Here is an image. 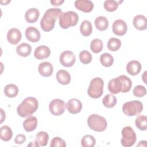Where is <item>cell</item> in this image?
Wrapping results in <instances>:
<instances>
[{
  "label": "cell",
  "mask_w": 147,
  "mask_h": 147,
  "mask_svg": "<svg viewBox=\"0 0 147 147\" xmlns=\"http://www.w3.org/2000/svg\"><path fill=\"white\" fill-rule=\"evenodd\" d=\"M131 86L132 83L130 78L126 75H120L109 82L108 90L113 94L121 92L126 93L130 90Z\"/></svg>",
  "instance_id": "6da1fadb"
},
{
  "label": "cell",
  "mask_w": 147,
  "mask_h": 147,
  "mask_svg": "<svg viewBox=\"0 0 147 147\" xmlns=\"http://www.w3.org/2000/svg\"><path fill=\"white\" fill-rule=\"evenodd\" d=\"M62 11L59 8H51L48 9L44 14L40 21V26L45 32L52 30L54 27L55 22L58 17L62 13Z\"/></svg>",
  "instance_id": "7a4b0ae2"
},
{
  "label": "cell",
  "mask_w": 147,
  "mask_h": 147,
  "mask_svg": "<svg viewBox=\"0 0 147 147\" xmlns=\"http://www.w3.org/2000/svg\"><path fill=\"white\" fill-rule=\"evenodd\" d=\"M38 103L34 97L26 98L17 107L18 114L23 118L27 117L33 114L38 109Z\"/></svg>",
  "instance_id": "3957f363"
},
{
  "label": "cell",
  "mask_w": 147,
  "mask_h": 147,
  "mask_svg": "<svg viewBox=\"0 0 147 147\" xmlns=\"http://www.w3.org/2000/svg\"><path fill=\"white\" fill-rule=\"evenodd\" d=\"M78 21V14L73 11L62 13L59 17V25L63 29H68L69 27L75 26Z\"/></svg>",
  "instance_id": "277c9868"
},
{
  "label": "cell",
  "mask_w": 147,
  "mask_h": 147,
  "mask_svg": "<svg viewBox=\"0 0 147 147\" xmlns=\"http://www.w3.org/2000/svg\"><path fill=\"white\" fill-rule=\"evenodd\" d=\"M87 125L91 130L101 132L106 130L107 123L103 117L94 114L90 115L88 117Z\"/></svg>",
  "instance_id": "5b68a950"
},
{
  "label": "cell",
  "mask_w": 147,
  "mask_h": 147,
  "mask_svg": "<svg viewBox=\"0 0 147 147\" xmlns=\"http://www.w3.org/2000/svg\"><path fill=\"white\" fill-rule=\"evenodd\" d=\"M104 82L100 78H95L90 82L87 93L92 98H100L103 92Z\"/></svg>",
  "instance_id": "8992f818"
},
{
  "label": "cell",
  "mask_w": 147,
  "mask_h": 147,
  "mask_svg": "<svg viewBox=\"0 0 147 147\" xmlns=\"http://www.w3.org/2000/svg\"><path fill=\"white\" fill-rule=\"evenodd\" d=\"M143 110L142 103L137 100L125 103L122 106V111L127 116L137 115Z\"/></svg>",
  "instance_id": "52a82bcc"
},
{
  "label": "cell",
  "mask_w": 147,
  "mask_h": 147,
  "mask_svg": "<svg viewBox=\"0 0 147 147\" xmlns=\"http://www.w3.org/2000/svg\"><path fill=\"white\" fill-rule=\"evenodd\" d=\"M121 144L124 147L132 146L136 141V134L133 129L129 126L124 127L121 131Z\"/></svg>",
  "instance_id": "ba28073f"
},
{
  "label": "cell",
  "mask_w": 147,
  "mask_h": 147,
  "mask_svg": "<svg viewBox=\"0 0 147 147\" xmlns=\"http://www.w3.org/2000/svg\"><path fill=\"white\" fill-rule=\"evenodd\" d=\"M65 104L64 102L60 99H53L49 105V111L54 115H60L65 111Z\"/></svg>",
  "instance_id": "9c48e42d"
},
{
  "label": "cell",
  "mask_w": 147,
  "mask_h": 147,
  "mask_svg": "<svg viewBox=\"0 0 147 147\" xmlns=\"http://www.w3.org/2000/svg\"><path fill=\"white\" fill-rule=\"evenodd\" d=\"M59 60L63 66L65 67H71L75 64L76 57L72 51H64L60 54Z\"/></svg>",
  "instance_id": "30bf717a"
},
{
  "label": "cell",
  "mask_w": 147,
  "mask_h": 147,
  "mask_svg": "<svg viewBox=\"0 0 147 147\" xmlns=\"http://www.w3.org/2000/svg\"><path fill=\"white\" fill-rule=\"evenodd\" d=\"M112 29L113 33L117 36H123L127 32V24L122 20H117L113 24Z\"/></svg>",
  "instance_id": "8fae6325"
},
{
  "label": "cell",
  "mask_w": 147,
  "mask_h": 147,
  "mask_svg": "<svg viewBox=\"0 0 147 147\" xmlns=\"http://www.w3.org/2000/svg\"><path fill=\"white\" fill-rule=\"evenodd\" d=\"M66 108L69 113L72 114L79 113L82 109V103L78 99L72 98L69 99L66 103Z\"/></svg>",
  "instance_id": "7c38bea8"
},
{
  "label": "cell",
  "mask_w": 147,
  "mask_h": 147,
  "mask_svg": "<svg viewBox=\"0 0 147 147\" xmlns=\"http://www.w3.org/2000/svg\"><path fill=\"white\" fill-rule=\"evenodd\" d=\"M75 6L78 10L84 13L91 12L94 8V3L89 0H76L75 1Z\"/></svg>",
  "instance_id": "4fadbf2b"
},
{
  "label": "cell",
  "mask_w": 147,
  "mask_h": 147,
  "mask_svg": "<svg viewBox=\"0 0 147 147\" xmlns=\"http://www.w3.org/2000/svg\"><path fill=\"white\" fill-rule=\"evenodd\" d=\"M25 34L28 40L32 42H36L40 40V33L39 30L35 27L29 26L27 28Z\"/></svg>",
  "instance_id": "5bb4252c"
},
{
  "label": "cell",
  "mask_w": 147,
  "mask_h": 147,
  "mask_svg": "<svg viewBox=\"0 0 147 147\" xmlns=\"http://www.w3.org/2000/svg\"><path fill=\"white\" fill-rule=\"evenodd\" d=\"M21 33L20 30L17 28L10 29L7 33V41L13 45L18 44L21 39Z\"/></svg>",
  "instance_id": "9a60e30c"
},
{
  "label": "cell",
  "mask_w": 147,
  "mask_h": 147,
  "mask_svg": "<svg viewBox=\"0 0 147 147\" xmlns=\"http://www.w3.org/2000/svg\"><path fill=\"white\" fill-rule=\"evenodd\" d=\"M38 71L39 74L44 77H49L53 74V67L52 64L48 61H44L38 65Z\"/></svg>",
  "instance_id": "2e32d148"
},
{
  "label": "cell",
  "mask_w": 147,
  "mask_h": 147,
  "mask_svg": "<svg viewBox=\"0 0 147 147\" xmlns=\"http://www.w3.org/2000/svg\"><path fill=\"white\" fill-rule=\"evenodd\" d=\"M51 55L50 49L45 45H40L37 47L34 52V56L38 60H43L48 58Z\"/></svg>",
  "instance_id": "e0dca14e"
},
{
  "label": "cell",
  "mask_w": 147,
  "mask_h": 147,
  "mask_svg": "<svg viewBox=\"0 0 147 147\" xmlns=\"http://www.w3.org/2000/svg\"><path fill=\"white\" fill-rule=\"evenodd\" d=\"M134 28L139 30H144L147 28L146 18L141 14L136 16L133 20Z\"/></svg>",
  "instance_id": "ac0fdd59"
},
{
  "label": "cell",
  "mask_w": 147,
  "mask_h": 147,
  "mask_svg": "<svg viewBox=\"0 0 147 147\" xmlns=\"http://www.w3.org/2000/svg\"><path fill=\"white\" fill-rule=\"evenodd\" d=\"M141 69V63L137 60H131L126 65V71L131 75H138Z\"/></svg>",
  "instance_id": "d6986e66"
},
{
  "label": "cell",
  "mask_w": 147,
  "mask_h": 147,
  "mask_svg": "<svg viewBox=\"0 0 147 147\" xmlns=\"http://www.w3.org/2000/svg\"><path fill=\"white\" fill-rule=\"evenodd\" d=\"M56 79L60 84L67 85L70 83L71 78L68 71L64 69H60L59 70L56 74Z\"/></svg>",
  "instance_id": "ffe728a7"
},
{
  "label": "cell",
  "mask_w": 147,
  "mask_h": 147,
  "mask_svg": "<svg viewBox=\"0 0 147 147\" xmlns=\"http://www.w3.org/2000/svg\"><path fill=\"white\" fill-rule=\"evenodd\" d=\"M37 119L36 117L30 116L23 122L24 129L27 132H30L35 130L37 126Z\"/></svg>",
  "instance_id": "44dd1931"
},
{
  "label": "cell",
  "mask_w": 147,
  "mask_h": 147,
  "mask_svg": "<svg viewBox=\"0 0 147 147\" xmlns=\"http://www.w3.org/2000/svg\"><path fill=\"white\" fill-rule=\"evenodd\" d=\"M40 13L36 8H30L28 9L25 14V18L28 23H34L36 22L39 17Z\"/></svg>",
  "instance_id": "7402d4cb"
},
{
  "label": "cell",
  "mask_w": 147,
  "mask_h": 147,
  "mask_svg": "<svg viewBox=\"0 0 147 147\" xmlns=\"http://www.w3.org/2000/svg\"><path fill=\"white\" fill-rule=\"evenodd\" d=\"M49 140V135L45 131H39L35 139V146H45L47 145Z\"/></svg>",
  "instance_id": "603a6c76"
},
{
  "label": "cell",
  "mask_w": 147,
  "mask_h": 147,
  "mask_svg": "<svg viewBox=\"0 0 147 147\" xmlns=\"http://www.w3.org/2000/svg\"><path fill=\"white\" fill-rule=\"evenodd\" d=\"M32 51L31 46L28 43H22L16 47V52L18 55L22 57H28Z\"/></svg>",
  "instance_id": "cb8c5ba5"
},
{
  "label": "cell",
  "mask_w": 147,
  "mask_h": 147,
  "mask_svg": "<svg viewBox=\"0 0 147 147\" xmlns=\"http://www.w3.org/2000/svg\"><path fill=\"white\" fill-rule=\"evenodd\" d=\"M94 24L96 28L100 31H104L109 26V21L104 16H99L95 20Z\"/></svg>",
  "instance_id": "d4e9b609"
},
{
  "label": "cell",
  "mask_w": 147,
  "mask_h": 147,
  "mask_svg": "<svg viewBox=\"0 0 147 147\" xmlns=\"http://www.w3.org/2000/svg\"><path fill=\"white\" fill-rule=\"evenodd\" d=\"M13 136V132L11 128L5 125L1 127L0 129V137L1 139L3 141H10Z\"/></svg>",
  "instance_id": "484cf974"
},
{
  "label": "cell",
  "mask_w": 147,
  "mask_h": 147,
  "mask_svg": "<svg viewBox=\"0 0 147 147\" xmlns=\"http://www.w3.org/2000/svg\"><path fill=\"white\" fill-rule=\"evenodd\" d=\"M18 88L14 84H7L4 88V93L9 98H14L18 94Z\"/></svg>",
  "instance_id": "4316f807"
},
{
  "label": "cell",
  "mask_w": 147,
  "mask_h": 147,
  "mask_svg": "<svg viewBox=\"0 0 147 147\" xmlns=\"http://www.w3.org/2000/svg\"><path fill=\"white\" fill-rule=\"evenodd\" d=\"M80 31L84 36H90L92 31V26L91 23L88 20H84L80 25Z\"/></svg>",
  "instance_id": "83f0119b"
},
{
  "label": "cell",
  "mask_w": 147,
  "mask_h": 147,
  "mask_svg": "<svg viewBox=\"0 0 147 147\" xmlns=\"http://www.w3.org/2000/svg\"><path fill=\"white\" fill-rule=\"evenodd\" d=\"M99 60L101 64L106 67L111 66L114 63L113 57L109 53H104L101 55Z\"/></svg>",
  "instance_id": "f1b7e54d"
},
{
  "label": "cell",
  "mask_w": 147,
  "mask_h": 147,
  "mask_svg": "<svg viewBox=\"0 0 147 147\" xmlns=\"http://www.w3.org/2000/svg\"><path fill=\"white\" fill-rule=\"evenodd\" d=\"M117 98L111 94H107L102 99L103 105L107 108H112L117 104Z\"/></svg>",
  "instance_id": "f546056e"
},
{
  "label": "cell",
  "mask_w": 147,
  "mask_h": 147,
  "mask_svg": "<svg viewBox=\"0 0 147 147\" xmlns=\"http://www.w3.org/2000/svg\"><path fill=\"white\" fill-rule=\"evenodd\" d=\"M136 127L141 130H146L147 125V117L146 115H138L135 120Z\"/></svg>",
  "instance_id": "4dcf8cb0"
},
{
  "label": "cell",
  "mask_w": 147,
  "mask_h": 147,
  "mask_svg": "<svg viewBox=\"0 0 147 147\" xmlns=\"http://www.w3.org/2000/svg\"><path fill=\"white\" fill-rule=\"evenodd\" d=\"M107 46L108 49L113 52L118 51L121 46V42L119 39L117 38H110L107 44Z\"/></svg>",
  "instance_id": "1f68e13d"
},
{
  "label": "cell",
  "mask_w": 147,
  "mask_h": 147,
  "mask_svg": "<svg viewBox=\"0 0 147 147\" xmlns=\"http://www.w3.org/2000/svg\"><path fill=\"white\" fill-rule=\"evenodd\" d=\"M103 42L99 38H95L92 40L90 44V49L92 52L98 53L102 51Z\"/></svg>",
  "instance_id": "d6a6232c"
},
{
  "label": "cell",
  "mask_w": 147,
  "mask_h": 147,
  "mask_svg": "<svg viewBox=\"0 0 147 147\" xmlns=\"http://www.w3.org/2000/svg\"><path fill=\"white\" fill-rule=\"evenodd\" d=\"M95 139L91 135H86L81 140V145L83 147H93L95 145Z\"/></svg>",
  "instance_id": "836d02e7"
},
{
  "label": "cell",
  "mask_w": 147,
  "mask_h": 147,
  "mask_svg": "<svg viewBox=\"0 0 147 147\" xmlns=\"http://www.w3.org/2000/svg\"><path fill=\"white\" fill-rule=\"evenodd\" d=\"M119 2L114 0H107L104 2L103 6L105 10L109 12H113L116 10L118 7Z\"/></svg>",
  "instance_id": "e575fe53"
},
{
  "label": "cell",
  "mask_w": 147,
  "mask_h": 147,
  "mask_svg": "<svg viewBox=\"0 0 147 147\" xmlns=\"http://www.w3.org/2000/svg\"><path fill=\"white\" fill-rule=\"evenodd\" d=\"M79 59L81 63L84 64H89L92 60V55L90 52L84 50L80 52L79 53Z\"/></svg>",
  "instance_id": "d590c367"
},
{
  "label": "cell",
  "mask_w": 147,
  "mask_h": 147,
  "mask_svg": "<svg viewBox=\"0 0 147 147\" xmlns=\"http://www.w3.org/2000/svg\"><path fill=\"white\" fill-rule=\"evenodd\" d=\"M146 90L145 87L141 85H138L136 86L134 88L133 91V94L135 96L137 97H143L144 95H146Z\"/></svg>",
  "instance_id": "8d00e7d4"
},
{
  "label": "cell",
  "mask_w": 147,
  "mask_h": 147,
  "mask_svg": "<svg viewBox=\"0 0 147 147\" xmlns=\"http://www.w3.org/2000/svg\"><path fill=\"white\" fill-rule=\"evenodd\" d=\"M51 147H65L66 143L64 140L59 137H55L52 138L50 143Z\"/></svg>",
  "instance_id": "74e56055"
},
{
  "label": "cell",
  "mask_w": 147,
  "mask_h": 147,
  "mask_svg": "<svg viewBox=\"0 0 147 147\" xmlns=\"http://www.w3.org/2000/svg\"><path fill=\"white\" fill-rule=\"evenodd\" d=\"M26 140V136L24 134H19L16 136L14 139V142L16 144H22Z\"/></svg>",
  "instance_id": "f35d334b"
},
{
  "label": "cell",
  "mask_w": 147,
  "mask_h": 147,
  "mask_svg": "<svg viewBox=\"0 0 147 147\" xmlns=\"http://www.w3.org/2000/svg\"><path fill=\"white\" fill-rule=\"evenodd\" d=\"M64 2V0H53L51 1V3L53 6H59L61 5Z\"/></svg>",
  "instance_id": "ab89813d"
},
{
  "label": "cell",
  "mask_w": 147,
  "mask_h": 147,
  "mask_svg": "<svg viewBox=\"0 0 147 147\" xmlns=\"http://www.w3.org/2000/svg\"><path fill=\"white\" fill-rule=\"evenodd\" d=\"M146 71H145L144 72V75L142 76V80H143V81L144 82V83H146Z\"/></svg>",
  "instance_id": "60d3db41"
}]
</instances>
